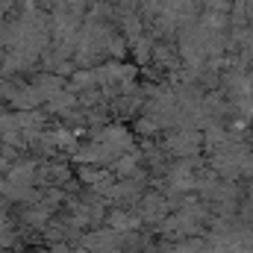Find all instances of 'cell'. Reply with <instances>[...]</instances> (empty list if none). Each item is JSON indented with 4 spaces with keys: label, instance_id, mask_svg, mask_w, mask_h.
<instances>
[{
    "label": "cell",
    "instance_id": "1",
    "mask_svg": "<svg viewBox=\"0 0 253 253\" xmlns=\"http://www.w3.org/2000/svg\"><path fill=\"white\" fill-rule=\"evenodd\" d=\"M0 209H3V200H0Z\"/></svg>",
    "mask_w": 253,
    "mask_h": 253
}]
</instances>
